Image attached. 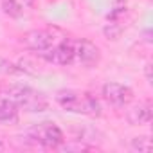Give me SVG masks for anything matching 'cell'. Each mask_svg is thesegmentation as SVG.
<instances>
[{
    "mask_svg": "<svg viewBox=\"0 0 153 153\" xmlns=\"http://www.w3.org/2000/svg\"><path fill=\"white\" fill-rule=\"evenodd\" d=\"M56 103L72 114H83L88 117H99L101 115V106L97 99H94L88 94L78 92V90H59L54 96Z\"/></svg>",
    "mask_w": 153,
    "mask_h": 153,
    "instance_id": "obj_1",
    "label": "cell"
},
{
    "mask_svg": "<svg viewBox=\"0 0 153 153\" xmlns=\"http://www.w3.org/2000/svg\"><path fill=\"white\" fill-rule=\"evenodd\" d=\"M7 101L13 103L18 110H25V112H45L49 108V101L47 97L31 88V87H11L7 92Z\"/></svg>",
    "mask_w": 153,
    "mask_h": 153,
    "instance_id": "obj_2",
    "label": "cell"
},
{
    "mask_svg": "<svg viewBox=\"0 0 153 153\" xmlns=\"http://www.w3.org/2000/svg\"><path fill=\"white\" fill-rule=\"evenodd\" d=\"M25 139L31 140L33 144H40L43 148H58L65 140L61 128L56 126L54 123H40L38 126L31 128L25 133Z\"/></svg>",
    "mask_w": 153,
    "mask_h": 153,
    "instance_id": "obj_3",
    "label": "cell"
},
{
    "mask_svg": "<svg viewBox=\"0 0 153 153\" xmlns=\"http://www.w3.org/2000/svg\"><path fill=\"white\" fill-rule=\"evenodd\" d=\"M43 58L54 65H70L76 59V45L72 40H63L43 52Z\"/></svg>",
    "mask_w": 153,
    "mask_h": 153,
    "instance_id": "obj_4",
    "label": "cell"
},
{
    "mask_svg": "<svg viewBox=\"0 0 153 153\" xmlns=\"http://www.w3.org/2000/svg\"><path fill=\"white\" fill-rule=\"evenodd\" d=\"M103 97L115 108H124L133 101V90L121 83H105Z\"/></svg>",
    "mask_w": 153,
    "mask_h": 153,
    "instance_id": "obj_5",
    "label": "cell"
},
{
    "mask_svg": "<svg viewBox=\"0 0 153 153\" xmlns=\"http://www.w3.org/2000/svg\"><path fill=\"white\" fill-rule=\"evenodd\" d=\"M76 58H78V61L87 67V68H92L96 65H99L101 61V51L99 47L90 42V40H79V42H76Z\"/></svg>",
    "mask_w": 153,
    "mask_h": 153,
    "instance_id": "obj_6",
    "label": "cell"
},
{
    "mask_svg": "<svg viewBox=\"0 0 153 153\" xmlns=\"http://www.w3.org/2000/svg\"><path fill=\"white\" fill-rule=\"evenodd\" d=\"M27 49L31 51H38V52H45L47 49H51L56 42L52 31H47V29H34V31H29L25 33L24 40Z\"/></svg>",
    "mask_w": 153,
    "mask_h": 153,
    "instance_id": "obj_7",
    "label": "cell"
},
{
    "mask_svg": "<svg viewBox=\"0 0 153 153\" xmlns=\"http://www.w3.org/2000/svg\"><path fill=\"white\" fill-rule=\"evenodd\" d=\"M153 117V106L149 101H144V103H139L135 105L133 108L128 110L126 114V121L131 124V126H140V124H148Z\"/></svg>",
    "mask_w": 153,
    "mask_h": 153,
    "instance_id": "obj_8",
    "label": "cell"
},
{
    "mask_svg": "<svg viewBox=\"0 0 153 153\" xmlns=\"http://www.w3.org/2000/svg\"><path fill=\"white\" fill-rule=\"evenodd\" d=\"M18 121V108L6 101V103H0V124H13Z\"/></svg>",
    "mask_w": 153,
    "mask_h": 153,
    "instance_id": "obj_9",
    "label": "cell"
},
{
    "mask_svg": "<svg viewBox=\"0 0 153 153\" xmlns=\"http://www.w3.org/2000/svg\"><path fill=\"white\" fill-rule=\"evenodd\" d=\"M0 6L2 11L11 18H18L22 15V6L18 4V0H0Z\"/></svg>",
    "mask_w": 153,
    "mask_h": 153,
    "instance_id": "obj_10",
    "label": "cell"
},
{
    "mask_svg": "<svg viewBox=\"0 0 153 153\" xmlns=\"http://www.w3.org/2000/svg\"><path fill=\"white\" fill-rule=\"evenodd\" d=\"M103 34L108 38V40H117L121 34H123V25H119L117 22L110 20V24H106L103 27Z\"/></svg>",
    "mask_w": 153,
    "mask_h": 153,
    "instance_id": "obj_11",
    "label": "cell"
},
{
    "mask_svg": "<svg viewBox=\"0 0 153 153\" xmlns=\"http://www.w3.org/2000/svg\"><path fill=\"white\" fill-rule=\"evenodd\" d=\"M131 149H133V151H140V153H148V151L151 149V140H149V137L142 135V137L131 139Z\"/></svg>",
    "mask_w": 153,
    "mask_h": 153,
    "instance_id": "obj_12",
    "label": "cell"
},
{
    "mask_svg": "<svg viewBox=\"0 0 153 153\" xmlns=\"http://www.w3.org/2000/svg\"><path fill=\"white\" fill-rule=\"evenodd\" d=\"M144 72H146V79H148V83H151V63H146Z\"/></svg>",
    "mask_w": 153,
    "mask_h": 153,
    "instance_id": "obj_13",
    "label": "cell"
},
{
    "mask_svg": "<svg viewBox=\"0 0 153 153\" xmlns=\"http://www.w3.org/2000/svg\"><path fill=\"white\" fill-rule=\"evenodd\" d=\"M34 4H36V0H24V6H27L29 9H33Z\"/></svg>",
    "mask_w": 153,
    "mask_h": 153,
    "instance_id": "obj_14",
    "label": "cell"
}]
</instances>
